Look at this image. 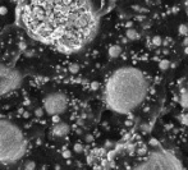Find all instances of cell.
<instances>
[{
  "mask_svg": "<svg viewBox=\"0 0 188 170\" xmlns=\"http://www.w3.org/2000/svg\"><path fill=\"white\" fill-rule=\"evenodd\" d=\"M35 114H36V116L37 118H40V116H42V114H44V110H42V107H39L36 111H35Z\"/></svg>",
  "mask_w": 188,
  "mask_h": 170,
  "instance_id": "cell-18",
  "label": "cell"
},
{
  "mask_svg": "<svg viewBox=\"0 0 188 170\" xmlns=\"http://www.w3.org/2000/svg\"><path fill=\"white\" fill-rule=\"evenodd\" d=\"M151 44L153 47H160L161 45H163V38H161L160 36H153L152 40H151Z\"/></svg>",
  "mask_w": 188,
  "mask_h": 170,
  "instance_id": "cell-10",
  "label": "cell"
},
{
  "mask_svg": "<svg viewBox=\"0 0 188 170\" xmlns=\"http://www.w3.org/2000/svg\"><path fill=\"white\" fill-rule=\"evenodd\" d=\"M132 170H183V165L169 151L157 148L151 151Z\"/></svg>",
  "mask_w": 188,
  "mask_h": 170,
  "instance_id": "cell-4",
  "label": "cell"
},
{
  "mask_svg": "<svg viewBox=\"0 0 188 170\" xmlns=\"http://www.w3.org/2000/svg\"><path fill=\"white\" fill-rule=\"evenodd\" d=\"M69 72L73 73V74L78 73L80 72V65L78 64H72V65H69Z\"/></svg>",
  "mask_w": 188,
  "mask_h": 170,
  "instance_id": "cell-14",
  "label": "cell"
},
{
  "mask_svg": "<svg viewBox=\"0 0 188 170\" xmlns=\"http://www.w3.org/2000/svg\"><path fill=\"white\" fill-rule=\"evenodd\" d=\"M178 32H179V35H182V36H188V27L186 24H181V26L178 27Z\"/></svg>",
  "mask_w": 188,
  "mask_h": 170,
  "instance_id": "cell-12",
  "label": "cell"
},
{
  "mask_svg": "<svg viewBox=\"0 0 188 170\" xmlns=\"http://www.w3.org/2000/svg\"><path fill=\"white\" fill-rule=\"evenodd\" d=\"M24 170H35V163L33 161H27L24 164Z\"/></svg>",
  "mask_w": 188,
  "mask_h": 170,
  "instance_id": "cell-15",
  "label": "cell"
},
{
  "mask_svg": "<svg viewBox=\"0 0 188 170\" xmlns=\"http://www.w3.org/2000/svg\"><path fill=\"white\" fill-rule=\"evenodd\" d=\"M179 120H181V123H182V124L188 125V111H187V113H184V114H182L181 116H179Z\"/></svg>",
  "mask_w": 188,
  "mask_h": 170,
  "instance_id": "cell-13",
  "label": "cell"
},
{
  "mask_svg": "<svg viewBox=\"0 0 188 170\" xmlns=\"http://www.w3.org/2000/svg\"><path fill=\"white\" fill-rule=\"evenodd\" d=\"M6 12H8V9L5 6H0V14H6Z\"/></svg>",
  "mask_w": 188,
  "mask_h": 170,
  "instance_id": "cell-21",
  "label": "cell"
},
{
  "mask_svg": "<svg viewBox=\"0 0 188 170\" xmlns=\"http://www.w3.org/2000/svg\"><path fill=\"white\" fill-rule=\"evenodd\" d=\"M26 150V140L21 129L8 120H0V163H14Z\"/></svg>",
  "mask_w": 188,
  "mask_h": 170,
  "instance_id": "cell-3",
  "label": "cell"
},
{
  "mask_svg": "<svg viewBox=\"0 0 188 170\" xmlns=\"http://www.w3.org/2000/svg\"><path fill=\"white\" fill-rule=\"evenodd\" d=\"M149 86L147 77L137 68H119L106 82L104 91L105 104L115 113L129 114L145 101Z\"/></svg>",
  "mask_w": 188,
  "mask_h": 170,
  "instance_id": "cell-2",
  "label": "cell"
},
{
  "mask_svg": "<svg viewBox=\"0 0 188 170\" xmlns=\"http://www.w3.org/2000/svg\"><path fill=\"white\" fill-rule=\"evenodd\" d=\"M183 45H184V46H188V36H184V40H183Z\"/></svg>",
  "mask_w": 188,
  "mask_h": 170,
  "instance_id": "cell-22",
  "label": "cell"
},
{
  "mask_svg": "<svg viewBox=\"0 0 188 170\" xmlns=\"http://www.w3.org/2000/svg\"><path fill=\"white\" fill-rule=\"evenodd\" d=\"M74 151L78 152V154H81V152L83 151V146H82V144H80V143H77L76 146H74Z\"/></svg>",
  "mask_w": 188,
  "mask_h": 170,
  "instance_id": "cell-17",
  "label": "cell"
},
{
  "mask_svg": "<svg viewBox=\"0 0 188 170\" xmlns=\"http://www.w3.org/2000/svg\"><path fill=\"white\" fill-rule=\"evenodd\" d=\"M150 146H152V147H159V146H160V143H159L157 140L152 138V140H150Z\"/></svg>",
  "mask_w": 188,
  "mask_h": 170,
  "instance_id": "cell-16",
  "label": "cell"
},
{
  "mask_svg": "<svg viewBox=\"0 0 188 170\" xmlns=\"http://www.w3.org/2000/svg\"><path fill=\"white\" fill-rule=\"evenodd\" d=\"M69 133V125L67 123H63V122H59V123H55L54 128H53V134L56 136V137H64Z\"/></svg>",
  "mask_w": 188,
  "mask_h": 170,
  "instance_id": "cell-6",
  "label": "cell"
},
{
  "mask_svg": "<svg viewBox=\"0 0 188 170\" xmlns=\"http://www.w3.org/2000/svg\"><path fill=\"white\" fill-rule=\"evenodd\" d=\"M147 152V148L146 147H142V148H140V151H138V154L140 155H145Z\"/></svg>",
  "mask_w": 188,
  "mask_h": 170,
  "instance_id": "cell-20",
  "label": "cell"
},
{
  "mask_svg": "<svg viewBox=\"0 0 188 170\" xmlns=\"http://www.w3.org/2000/svg\"><path fill=\"white\" fill-rule=\"evenodd\" d=\"M63 156H64L65 159H69V157H71V151L64 150V151H63Z\"/></svg>",
  "mask_w": 188,
  "mask_h": 170,
  "instance_id": "cell-19",
  "label": "cell"
},
{
  "mask_svg": "<svg viewBox=\"0 0 188 170\" xmlns=\"http://www.w3.org/2000/svg\"><path fill=\"white\" fill-rule=\"evenodd\" d=\"M68 107V100L63 93H50L44 99V110L49 115H60Z\"/></svg>",
  "mask_w": 188,
  "mask_h": 170,
  "instance_id": "cell-5",
  "label": "cell"
},
{
  "mask_svg": "<svg viewBox=\"0 0 188 170\" xmlns=\"http://www.w3.org/2000/svg\"><path fill=\"white\" fill-rule=\"evenodd\" d=\"M109 2H110V3H115V2H116V0H109Z\"/></svg>",
  "mask_w": 188,
  "mask_h": 170,
  "instance_id": "cell-26",
  "label": "cell"
},
{
  "mask_svg": "<svg viewBox=\"0 0 188 170\" xmlns=\"http://www.w3.org/2000/svg\"><path fill=\"white\" fill-rule=\"evenodd\" d=\"M108 54H109L110 58L115 59L118 56H121V54H122V47L119 46V45H112V46L109 47V50H108Z\"/></svg>",
  "mask_w": 188,
  "mask_h": 170,
  "instance_id": "cell-7",
  "label": "cell"
},
{
  "mask_svg": "<svg viewBox=\"0 0 188 170\" xmlns=\"http://www.w3.org/2000/svg\"><path fill=\"white\" fill-rule=\"evenodd\" d=\"M92 140H93L92 136H87V137H86V141H87V142H91Z\"/></svg>",
  "mask_w": 188,
  "mask_h": 170,
  "instance_id": "cell-24",
  "label": "cell"
},
{
  "mask_svg": "<svg viewBox=\"0 0 188 170\" xmlns=\"http://www.w3.org/2000/svg\"><path fill=\"white\" fill-rule=\"evenodd\" d=\"M179 103H181V105L186 109H188V86L182 91L181 93V99H179Z\"/></svg>",
  "mask_w": 188,
  "mask_h": 170,
  "instance_id": "cell-8",
  "label": "cell"
},
{
  "mask_svg": "<svg viewBox=\"0 0 188 170\" xmlns=\"http://www.w3.org/2000/svg\"><path fill=\"white\" fill-rule=\"evenodd\" d=\"M169 42H172V40H170V38H166L165 41H163V45H165V46H168V45H169Z\"/></svg>",
  "mask_w": 188,
  "mask_h": 170,
  "instance_id": "cell-23",
  "label": "cell"
},
{
  "mask_svg": "<svg viewBox=\"0 0 188 170\" xmlns=\"http://www.w3.org/2000/svg\"><path fill=\"white\" fill-rule=\"evenodd\" d=\"M125 35H127V38L131 40V41H134V40H138V38H140V33L136 31V30H133V28L127 30Z\"/></svg>",
  "mask_w": 188,
  "mask_h": 170,
  "instance_id": "cell-9",
  "label": "cell"
},
{
  "mask_svg": "<svg viewBox=\"0 0 188 170\" xmlns=\"http://www.w3.org/2000/svg\"><path fill=\"white\" fill-rule=\"evenodd\" d=\"M169 67H170V62L168 60V59H163V60H160V63H159L160 71H166Z\"/></svg>",
  "mask_w": 188,
  "mask_h": 170,
  "instance_id": "cell-11",
  "label": "cell"
},
{
  "mask_svg": "<svg viewBox=\"0 0 188 170\" xmlns=\"http://www.w3.org/2000/svg\"><path fill=\"white\" fill-rule=\"evenodd\" d=\"M184 53L188 55V46H186V49H184Z\"/></svg>",
  "mask_w": 188,
  "mask_h": 170,
  "instance_id": "cell-25",
  "label": "cell"
},
{
  "mask_svg": "<svg viewBox=\"0 0 188 170\" xmlns=\"http://www.w3.org/2000/svg\"><path fill=\"white\" fill-rule=\"evenodd\" d=\"M23 21L33 37L55 42L64 51L80 49L96 28L88 0H31Z\"/></svg>",
  "mask_w": 188,
  "mask_h": 170,
  "instance_id": "cell-1",
  "label": "cell"
}]
</instances>
